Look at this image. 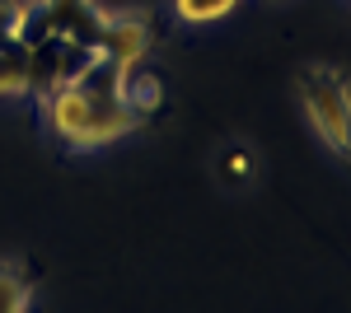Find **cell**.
<instances>
[{"label":"cell","mask_w":351,"mask_h":313,"mask_svg":"<svg viewBox=\"0 0 351 313\" xmlns=\"http://www.w3.org/2000/svg\"><path fill=\"white\" fill-rule=\"evenodd\" d=\"M33 99H38L43 131L52 136L61 155H89L145 127V117L127 99V71L99 52Z\"/></svg>","instance_id":"cell-1"},{"label":"cell","mask_w":351,"mask_h":313,"mask_svg":"<svg viewBox=\"0 0 351 313\" xmlns=\"http://www.w3.org/2000/svg\"><path fill=\"white\" fill-rule=\"evenodd\" d=\"M295 99L304 122L332 155L351 164V79L332 61H309L295 71Z\"/></svg>","instance_id":"cell-2"},{"label":"cell","mask_w":351,"mask_h":313,"mask_svg":"<svg viewBox=\"0 0 351 313\" xmlns=\"http://www.w3.org/2000/svg\"><path fill=\"white\" fill-rule=\"evenodd\" d=\"M94 52L117 61L122 71L145 66L150 52H155V24H150V14H145V10H104Z\"/></svg>","instance_id":"cell-3"},{"label":"cell","mask_w":351,"mask_h":313,"mask_svg":"<svg viewBox=\"0 0 351 313\" xmlns=\"http://www.w3.org/2000/svg\"><path fill=\"white\" fill-rule=\"evenodd\" d=\"M33 299H38L33 266L19 258H5L0 262V313H33Z\"/></svg>","instance_id":"cell-4"},{"label":"cell","mask_w":351,"mask_h":313,"mask_svg":"<svg viewBox=\"0 0 351 313\" xmlns=\"http://www.w3.org/2000/svg\"><path fill=\"white\" fill-rule=\"evenodd\" d=\"M216 178L230 192H243V187L258 183V150L248 140H225L216 155Z\"/></svg>","instance_id":"cell-5"},{"label":"cell","mask_w":351,"mask_h":313,"mask_svg":"<svg viewBox=\"0 0 351 313\" xmlns=\"http://www.w3.org/2000/svg\"><path fill=\"white\" fill-rule=\"evenodd\" d=\"M178 24H220L225 14L239 10V0H169Z\"/></svg>","instance_id":"cell-6"}]
</instances>
